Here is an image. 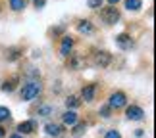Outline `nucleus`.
I'll return each mask as SVG.
<instances>
[{"mask_svg":"<svg viewBox=\"0 0 156 138\" xmlns=\"http://www.w3.org/2000/svg\"><path fill=\"white\" fill-rule=\"evenodd\" d=\"M41 90H43V86H41L39 81H29L27 85L23 86V90H21V98L25 102H31V100H35L41 94Z\"/></svg>","mask_w":156,"mask_h":138,"instance_id":"nucleus-1","label":"nucleus"},{"mask_svg":"<svg viewBox=\"0 0 156 138\" xmlns=\"http://www.w3.org/2000/svg\"><path fill=\"white\" fill-rule=\"evenodd\" d=\"M100 17H102L104 23H108V25H114V23L119 19V12L114 8V6H110V8H102V10H100Z\"/></svg>","mask_w":156,"mask_h":138,"instance_id":"nucleus-2","label":"nucleus"},{"mask_svg":"<svg viewBox=\"0 0 156 138\" xmlns=\"http://www.w3.org/2000/svg\"><path fill=\"white\" fill-rule=\"evenodd\" d=\"M125 102H127V100H125V94H123V92H114V94L110 96L108 106H110V107H116V109H118V107H123V106H125Z\"/></svg>","mask_w":156,"mask_h":138,"instance_id":"nucleus-3","label":"nucleus"},{"mask_svg":"<svg viewBox=\"0 0 156 138\" xmlns=\"http://www.w3.org/2000/svg\"><path fill=\"white\" fill-rule=\"evenodd\" d=\"M143 117H145L143 107H139V106H129L127 107V119H131V121H141Z\"/></svg>","mask_w":156,"mask_h":138,"instance_id":"nucleus-4","label":"nucleus"},{"mask_svg":"<svg viewBox=\"0 0 156 138\" xmlns=\"http://www.w3.org/2000/svg\"><path fill=\"white\" fill-rule=\"evenodd\" d=\"M116 42H118L119 48H123V50H127V48L133 46V40H131V37H129V35H125V33L118 35V37H116Z\"/></svg>","mask_w":156,"mask_h":138,"instance_id":"nucleus-5","label":"nucleus"},{"mask_svg":"<svg viewBox=\"0 0 156 138\" xmlns=\"http://www.w3.org/2000/svg\"><path fill=\"white\" fill-rule=\"evenodd\" d=\"M110 62H112V54H108V52H98L97 54V63L100 67H108Z\"/></svg>","mask_w":156,"mask_h":138,"instance_id":"nucleus-6","label":"nucleus"},{"mask_svg":"<svg viewBox=\"0 0 156 138\" xmlns=\"http://www.w3.org/2000/svg\"><path fill=\"white\" fill-rule=\"evenodd\" d=\"M94 85H87V86H83V90H81V96H83V100L85 102H93L94 100Z\"/></svg>","mask_w":156,"mask_h":138,"instance_id":"nucleus-7","label":"nucleus"},{"mask_svg":"<svg viewBox=\"0 0 156 138\" xmlns=\"http://www.w3.org/2000/svg\"><path fill=\"white\" fill-rule=\"evenodd\" d=\"M71 46H73V39H71V37H64V40H62V48H60L62 56H66V58L69 56V50H71Z\"/></svg>","mask_w":156,"mask_h":138,"instance_id":"nucleus-8","label":"nucleus"},{"mask_svg":"<svg viewBox=\"0 0 156 138\" xmlns=\"http://www.w3.org/2000/svg\"><path fill=\"white\" fill-rule=\"evenodd\" d=\"M17 130H20L21 134H29V133H33L35 130V123L33 121H23L17 125Z\"/></svg>","mask_w":156,"mask_h":138,"instance_id":"nucleus-9","label":"nucleus"},{"mask_svg":"<svg viewBox=\"0 0 156 138\" xmlns=\"http://www.w3.org/2000/svg\"><path fill=\"white\" fill-rule=\"evenodd\" d=\"M44 130H46V134H48V136H60L62 127H60V125H54V123H48L44 127Z\"/></svg>","mask_w":156,"mask_h":138,"instance_id":"nucleus-10","label":"nucleus"},{"mask_svg":"<svg viewBox=\"0 0 156 138\" xmlns=\"http://www.w3.org/2000/svg\"><path fill=\"white\" fill-rule=\"evenodd\" d=\"M77 29H79V33H85V35H91V33H93V25H91V21H87V19L79 21Z\"/></svg>","mask_w":156,"mask_h":138,"instance_id":"nucleus-11","label":"nucleus"},{"mask_svg":"<svg viewBox=\"0 0 156 138\" xmlns=\"http://www.w3.org/2000/svg\"><path fill=\"white\" fill-rule=\"evenodd\" d=\"M17 81H20V79H17V77H12L10 81H6L4 85H2V90H4V92H12V90H14V88H16Z\"/></svg>","mask_w":156,"mask_h":138,"instance_id":"nucleus-12","label":"nucleus"},{"mask_svg":"<svg viewBox=\"0 0 156 138\" xmlns=\"http://www.w3.org/2000/svg\"><path fill=\"white\" fill-rule=\"evenodd\" d=\"M141 6H143V0H125V8L127 10L137 12V10H141Z\"/></svg>","mask_w":156,"mask_h":138,"instance_id":"nucleus-13","label":"nucleus"},{"mask_svg":"<svg viewBox=\"0 0 156 138\" xmlns=\"http://www.w3.org/2000/svg\"><path fill=\"white\" fill-rule=\"evenodd\" d=\"M64 123H66V125H75V123H77V113H75V111L64 113Z\"/></svg>","mask_w":156,"mask_h":138,"instance_id":"nucleus-14","label":"nucleus"},{"mask_svg":"<svg viewBox=\"0 0 156 138\" xmlns=\"http://www.w3.org/2000/svg\"><path fill=\"white\" fill-rule=\"evenodd\" d=\"M20 56H21V50H20V48H10L8 54H6V58H8L10 62H16Z\"/></svg>","mask_w":156,"mask_h":138,"instance_id":"nucleus-15","label":"nucleus"},{"mask_svg":"<svg viewBox=\"0 0 156 138\" xmlns=\"http://www.w3.org/2000/svg\"><path fill=\"white\" fill-rule=\"evenodd\" d=\"M83 133H85V123H75V127H73V130H71V134H73L75 138H79V136H83Z\"/></svg>","mask_w":156,"mask_h":138,"instance_id":"nucleus-16","label":"nucleus"},{"mask_svg":"<svg viewBox=\"0 0 156 138\" xmlns=\"http://www.w3.org/2000/svg\"><path fill=\"white\" fill-rule=\"evenodd\" d=\"M81 65H83V59L79 56H71V59H69V67L71 69H79Z\"/></svg>","mask_w":156,"mask_h":138,"instance_id":"nucleus-17","label":"nucleus"},{"mask_svg":"<svg viewBox=\"0 0 156 138\" xmlns=\"http://www.w3.org/2000/svg\"><path fill=\"white\" fill-rule=\"evenodd\" d=\"M10 6H12V10L20 12V10L25 8V0H10Z\"/></svg>","mask_w":156,"mask_h":138,"instance_id":"nucleus-18","label":"nucleus"},{"mask_svg":"<svg viewBox=\"0 0 156 138\" xmlns=\"http://www.w3.org/2000/svg\"><path fill=\"white\" fill-rule=\"evenodd\" d=\"M79 104H81V102L77 100L75 96H69V98L66 100V106H68V107H71V109H75V107H79Z\"/></svg>","mask_w":156,"mask_h":138,"instance_id":"nucleus-19","label":"nucleus"},{"mask_svg":"<svg viewBox=\"0 0 156 138\" xmlns=\"http://www.w3.org/2000/svg\"><path fill=\"white\" fill-rule=\"evenodd\" d=\"M87 6H89V8H93V10L102 8V0H87Z\"/></svg>","mask_w":156,"mask_h":138,"instance_id":"nucleus-20","label":"nucleus"},{"mask_svg":"<svg viewBox=\"0 0 156 138\" xmlns=\"http://www.w3.org/2000/svg\"><path fill=\"white\" fill-rule=\"evenodd\" d=\"M6 119H10V109L0 106V121H6Z\"/></svg>","mask_w":156,"mask_h":138,"instance_id":"nucleus-21","label":"nucleus"},{"mask_svg":"<svg viewBox=\"0 0 156 138\" xmlns=\"http://www.w3.org/2000/svg\"><path fill=\"white\" fill-rule=\"evenodd\" d=\"M50 113H52V107H50V106H43V107H39V115L46 117V115H50Z\"/></svg>","mask_w":156,"mask_h":138,"instance_id":"nucleus-22","label":"nucleus"},{"mask_svg":"<svg viewBox=\"0 0 156 138\" xmlns=\"http://www.w3.org/2000/svg\"><path fill=\"white\" fill-rule=\"evenodd\" d=\"M110 109H112L110 106H104V107H100V115H102V117H110Z\"/></svg>","mask_w":156,"mask_h":138,"instance_id":"nucleus-23","label":"nucleus"},{"mask_svg":"<svg viewBox=\"0 0 156 138\" xmlns=\"http://www.w3.org/2000/svg\"><path fill=\"white\" fill-rule=\"evenodd\" d=\"M106 138H122V136H119L118 130H108V133H106Z\"/></svg>","mask_w":156,"mask_h":138,"instance_id":"nucleus-24","label":"nucleus"},{"mask_svg":"<svg viewBox=\"0 0 156 138\" xmlns=\"http://www.w3.org/2000/svg\"><path fill=\"white\" fill-rule=\"evenodd\" d=\"M46 4V0H35V8H43Z\"/></svg>","mask_w":156,"mask_h":138,"instance_id":"nucleus-25","label":"nucleus"},{"mask_svg":"<svg viewBox=\"0 0 156 138\" xmlns=\"http://www.w3.org/2000/svg\"><path fill=\"white\" fill-rule=\"evenodd\" d=\"M108 2H110V4L114 6V4H118V2H119V0H108Z\"/></svg>","mask_w":156,"mask_h":138,"instance_id":"nucleus-26","label":"nucleus"},{"mask_svg":"<svg viewBox=\"0 0 156 138\" xmlns=\"http://www.w3.org/2000/svg\"><path fill=\"white\" fill-rule=\"evenodd\" d=\"M2 136H4V129H2V127H0V138H2Z\"/></svg>","mask_w":156,"mask_h":138,"instance_id":"nucleus-27","label":"nucleus"},{"mask_svg":"<svg viewBox=\"0 0 156 138\" xmlns=\"http://www.w3.org/2000/svg\"><path fill=\"white\" fill-rule=\"evenodd\" d=\"M10 138H21V136H20V134H12Z\"/></svg>","mask_w":156,"mask_h":138,"instance_id":"nucleus-28","label":"nucleus"}]
</instances>
